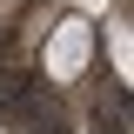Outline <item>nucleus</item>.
Returning <instances> with one entry per match:
<instances>
[{
	"label": "nucleus",
	"mask_w": 134,
	"mask_h": 134,
	"mask_svg": "<svg viewBox=\"0 0 134 134\" xmlns=\"http://www.w3.org/2000/svg\"><path fill=\"white\" fill-rule=\"evenodd\" d=\"M87 54H94V27H87L81 14H67L60 27H54V40H47V54H40V67H47V81L60 87V81H81Z\"/></svg>",
	"instance_id": "1"
},
{
	"label": "nucleus",
	"mask_w": 134,
	"mask_h": 134,
	"mask_svg": "<svg viewBox=\"0 0 134 134\" xmlns=\"http://www.w3.org/2000/svg\"><path fill=\"white\" fill-rule=\"evenodd\" d=\"M107 54H114V74L127 81V74H134V40H127V27H107Z\"/></svg>",
	"instance_id": "2"
},
{
	"label": "nucleus",
	"mask_w": 134,
	"mask_h": 134,
	"mask_svg": "<svg viewBox=\"0 0 134 134\" xmlns=\"http://www.w3.org/2000/svg\"><path fill=\"white\" fill-rule=\"evenodd\" d=\"M0 7H14V0H0Z\"/></svg>",
	"instance_id": "3"
}]
</instances>
